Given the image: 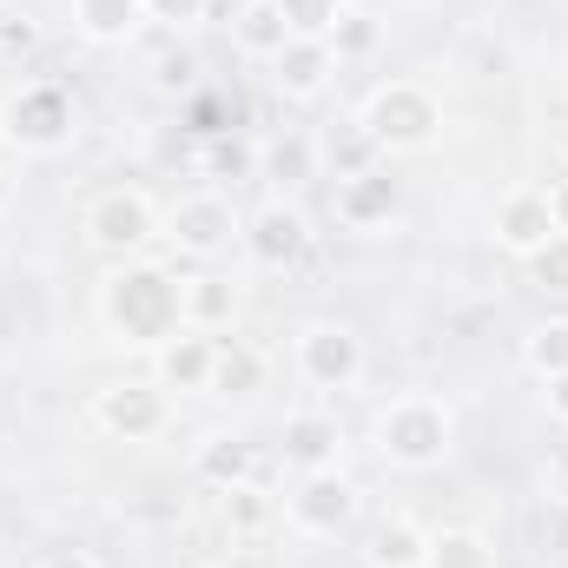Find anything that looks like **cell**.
I'll return each instance as SVG.
<instances>
[{"mask_svg":"<svg viewBox=\"0 0 568 568\" xmlns=\"http://www.w3.org/2000/svg\"><path fill=\"white\" fill-rule=\"evenodd\" d=\"M272 377L265 351L245 344V337H219V357H212V397H258Z\"/></svg>","mask_w":568,"mask_h":568,"instance_id":"cell-18","label":"cell"},{"mask_svg":"<svg viewBox=\"0 0 568 568\" xmlns=\"http://www.w3.org/2000/svg\"><path fill=\"white\" fill-rule=\"evenodd\" d=\"M549 239H556L549 192H542V185H516V192H503V205H496V245L516 252V258H529V252H542Z\"/></svg>","mask_w":568,"mask_h":568,"instance_id":"cell-13","label":"cell"},{"mask_svg":"<svg viewBox=\"0 0 568 568\" xmlns=\"http://www.w3.org/2000/svg\"><path fill=\"white\" fill-rule=\"evenodd\" d=\"M0 7H13V0H0Z\"/></svg>","mask_w":568,"mask_h":568,"instance_id":"cell-38","label":"cell"},{"mask_svg":"<svg viewBox=\"0 0 568 568\" xmlns=\"http://www.w3.org/2000/svg\"><path fill=\"white\" fill-rule=\"evenodd\" d=\"M523 364L549 384V377H562L568 371V317H549V324H536L529 337H523Z\"/></svg>","mask_w":568,"mask_h":568,"instance_id":"cell-24","label":"cell"},{"mask_svg":"<svg viewBox=\"0 0 568 568\" xmlns=\"http://www.w3.org/2000/svg\"><path fill=\"white\" fill-rule=\"evenodd\" d=\"M212 357H219V337H205V331H179V337H165L159 351H152V364H159V384L165 390H205L212 397Z\"/></svg>","mask_w":568,"mask_h":568,"instance_id":"cell-14","label":"cell"},{"mask_svg":"<svg viewBox=\"0 0 568 568\" xmlns=\"http://www.w3.org/2000/svg\"><path fill=\"white\" fill-rule=\"evenodd\" d=\"M291 357H297V377H304L311 390H351V384L364 377V337H357L351 324H337V317L297 324Z\"/></svg>","mask_w":568,"mask_h":568,"instance_id":"cell-5","label":"cell"},{"mask_svg":"<svg viewBox=\"0 0 568 568\" xmlns=\"http://www.w3.org/2000/svg\"><path fill=\"white\" fill-rule=\"evenodd\" d=\"M337 449H344V424L331 410H291L278 429V463L291 476H311V469H337Z\"/></svg>","mask_w":568,"mask_h":568,"instance_id":"cell-12","label":"cell"},{"mask_svg":"<svg viewBox=\"0 0 568 568\" xmlns=\"http://www.w3.org/2000/svg\"><path fill=\"white\" fill-rule=\"evenodd\" d=\"M165 232V219L152 212V199L133 192V185H113V192H100L93 205H87V239L106 252V258H140L145 245Z\"/></svg>","mask_w":568,"mask_h":568,"instance_id":"cell-6","label":"cell"},{"mask_svg":"<svg viewBox=\"0 0 568 568\" xmlns=\"http://www.w3.org/2000/svg\"><path fill=\"white\" fill-rule=\"evenodd\" d=\"M0 140L13 152H60L73 140V93L60 80H27L0 100Z\"/></svg>","mask_w":568,"mask_h":568,"instance_id":"cell-4","label":"cell"},{"mask_svg":"<svg viewBox=\"0 0 568 568\" xmlns=\"http://www.w3.org/2000/svg\"><path fill=\"white\" fill-rule=\"evenodd\" d=\"M225 496V529L232 536H258L272 523V496H258V483H239V489H219Z\"/></svg>","mask_w":568,"mask_h":568,"instance_id":"cell-27","label":"cell"},{"mask_svg":"<svg viewBox=\"0 0 568 568\" xmlns=\"http://www.w3.org/2000/svg\"><path fill=\"white\" fill-rule=\"evenodd\" d=\"M33 568H100V556H87V549H53V556H40Z\"/></svg>","mask_w":568,"mask_h":568,"instance_id":"cell-31","label":"cell"},{"mask_svg":"<svg viewBox=\"0 0 568 568\" xmlns=\"http://www.w3.org/2000/svg\"><path fill=\"white\" fill-rule=\"evenodd\" d=\"M219 172H245V152L239 145H219Z\"/></svg>","mask_w":568,"mask_h":568,"instance_id":"cell-35","label":"cell"},{"mask_svg":"<svg viewBox=\"0 0 568 568\" xmlns=\"http://www.w3.org/2000/svg\"><path fill=\"white\" fill-rule=\"evenodd\" d=\"M357 126L377 140L384 159H390V152H424V145L443 133V100L429 93L424 80H384V87L364 100Z\"/></svg>","mask_w":568,"mask_h":568,"instance_id":"cell-3","label":"cell"},{"mask_svg":"<svg viewBox=\"0 0 568 568\" xmlns=\"http://www.w3.org/2000/svg\"><path fill=\"white\" fill-rule=\"evenodd\" d=\"M377 40H384L377 13H364V7H344L324 47H331V53H337V67H344V60H371V53H377Z\"/></svg>","mask_w":568,"mask_h":568,"instance_id":"cell-23","label":"cell"},{"mask_svg":"<svg viewBox=\"0 0 568 568\" xmlns=\"http://www.w3.org/2000/svg\"><path fill=\"white\" fill-rule=\"evenodd\" d=\"M192 476L205 489H239V483L258 476V443H245V436H205L192 449Z\"/></svg>","mask_w":568,"mask_h":568,"instance_id":"cell-16","label":"cell"},{"mask_svg":"<svg viewBox=\"0 0 568 568\" xmlns=\"http://www.w3.org/2000/svg\"><path fill=\"white\" fill-rule=\"evenodd\" d=\"M549 417L568 424V371H562V377H549Z\"/></svg>","mask_w":568,"mask_h":568,"instance_id":"cell-34","label":"cell"},{"mask_svg":"<svg viewBox=\"0 0 568 568\" xmlns=\"http://www.w3.org/2000/svg\"><path fill=\"white\" fill-rule=\"evenodd\" d=\"M529 265V284L542 291V297H568V232H556L542 252H529L523 258Z\"/></svg>","mask_w":568,"mask_h":568,"instance_id":"cell-28","label":"cell"},{"mask_svg":"<svg viewBox=\"0 0 568 568\" xmlns=\"http://www.w3.org/2000/svg\"><path fill=\"white\" fill-rule=\"evenodd\" d=\"M424 568H496V549H489V542H483L476 529L449 523V529H429Z\"/></svg>","mask_w":568,"mask_h":568,"instance_id":"cell-22","label":"cell"},{"mask_svg":"<svg viewBox=\"0 0 568 568\" xmlns=\"http://www.w3.org/2000/svg\"><path fill=\"white\" fill-rule=\"evenodd\" d=\"M73 27L93 47H126L145 27V0H73Z\"/></svg>","mask_w":568,"mask_h":568,"instance_id":"cell-19","label":"cell"},{"mask_svg":"<svg viewBox=\"0 0 568 568\" xmlns=\"http://www.w3.org/2000/svg\"><path fill=\"white\" fill-rule=\"evenodd\" d=\"M179 297H185V331L225 337V331L239 324V284L219 278V272H192V278H179Z\"/></svg>","mask_w":568,"mask_h":568,"instance_id":"cell-15","label":"cell"},{"mask_svg":"<svg viewBox=\"0 0 568 568\" xmlns=\"http://www.w3.org/2000/svg\"><path fill=\"white\" fill-rule=\"evenodd\" d=\"M165 417H172V397L159 377H126V384H106L93 397V424L120 443H152L165 429Z\"/></svg>","mask_w":568,"mask_h":568,"instance_id":"cell-9","label":"cell"},{"mask_svg":"<svg viewBox=\"0 0 568 568\" xmlns=\"http://www.w3.org/2000/svg\"><path fill=\"white\" fill-rule=\"evenodd\" d=\"M232 47H239L245 60H278L284 47H291V27H284L278 0H245V7L232 13Z\"/></svg>","mask_w":568,"mask_h":568,"instance_id":"cell-20","label":"cell"},{"mask_svg":"<svg viewBox=\"0 0 568 568\" xmlns=\"http://www.w3.org/2000/svg\"><path fill=\"white\" fill-rule=\"evenodd\" d=\"M429 529L417 516H390L371 529V549H364V568H424Z\"/></svg>","mask_w":568,"mask_h":568,"instance_id":"cell-21","label":"cell"},{"mask_svg":"<svg viewBox=\"0 0 568 568\" xmlns=\"http://www.w3.org/2000/svg\"><path fill=\"white\" fill-rule=\"evenodd\" d=\"M331 205H337V225H351V232H384V225L404 212V185H397L390 165H371V172L337 179Z\"/></svg>","mask_w":568,"mask_h":568,"instance_id":"cell-11","label":"cell"},{"mask_svg":"<svg viewBox=\"0 0 568 568\" xmlns=\"http://www.w3.org/2000/svg\"><path fill=\"white\" fill-rule=\"evenodd\" d=\"M549 212H556V232H568V179H549Z\"/></svg>","mask_w":568,"mask_h":568,"instance_id":"cell-33","label":"cell"},{"mask_svg":"<svg viewBox=\"0 0 568 568\" xmlns=\"http://www.w3.org/2000/svg\"><path fill=\"white\" fill-rule=\"evenodd\" d=\"M100 324L120 337V344H140V351H159L165 337L185 331V297H179V278L152 258H126L100 278Z\"/></svg>","mask_w":568,"mask_h":568,"instance_id":"cell-1","label":"cell"},{"mask_svg":"<svg viewBox=\"0 0 568 568\" xmlns=\"http://www.w3.org/2000/svg\"><path fill=\"white\" fill-rule=\"evenodd\" d=\"M239 232H245V219L232 212L225 192H192V199H179V205L165 212V239H172V252L192 258V265H212L219 252H232Z\"/></svg>","mask_w":568,"mask_h":568,"instance_id":"cell-7","label":"cell"},{"mask_svg":"<svg viewBox=\"0 0 568 568\" xmlns=\"http://www.w3.org/2000/svg\"><path fill=\"white\" fill-rule=\"evenodd\" d=\"M357 509H364V489H357L344 469H311V476H297L291 496H284V516H291V529H304V536H344V529L357 523Z\"/></svg>","mask_w":568,"mask_h":568,"instance_id":"cell-8","label":"cell"},{"mask_svg":"<svg viewBox=\"0 0 568 568\" xmlns=\"http://www.w3.org/2000/svg\"><path fill=\"white\" fill-rule=\"evenodd\" d=\"M272 67H278V93L284 100H317V93L331 87V73H337V53H331L324 40H291Z\"/></svg>","mask_w":568,"mask_h":568,"instance_id":"cell-17","label":"cell"},{"mask_svg":"<svg viewBox=\"0 0 568 568\" xmlns=\"http://www.w3.org/2000/svg\"><path fill=\"white\" fill-rule=\"evenodd\" d=\"M556 159L568 165V120H562V133H556Z\"/></svg>","mask_w":568,"mask_h":568,"instance_id":"cell-37","label":"cell"},{"mask_svg":"<svg viewBox=\"0 0 568 568\" xmlns=\"http://www.w3.org/2000/svg\"><path fill=\"white\" fill-rule=\"evenodd\" d=\"M331 159H337V179H351V172H371V165H384V152H377V140H371L364 126H351V133H344V145H331Z\"/></svg>","mask_w":568,"mask_h":568,"instance_id":"cell-29","label":"cell"},{"mask_svg":"<svg viewBox=\"0 0 568 568\" xmlns=\"http://www.w3.org/2000/svg\"><path fill=\"white\" fill-rule=\"evenodd\" d=\"M344 7H351V0H278L291 40H331V27H337Z\"/></svg>","mask_w":568,"mask_h":568,"instance_id":"cell-25","label":"cell"},{"mask_svg":"<svg viewBox=\"0 0 568 568\" xmlns=\"http://www.w3.org/2000/svg\"><path fill=\"white\" fill-rule=\"evenodd\" d=\"M13 205V179H7V165H0V212Z\"/></svg>","mask_w":568,"mask_h":568,"instance_id":"cell-36","label":"cell"},{"mask_svg":"<svg viewBox=\"0 0 568 568\" xmlns=\"http://www.w3.org/2000/svg\"><path fill=\"white\" fill-rule=\"evenodd\" d=\"M185 80H192V60L185 53H165L159 60V87H185Z\"/></svg>","mask_w":568,"mask_h":568,"instance_id":"cell-32","label":"cell"},{"mask_svg":"<svg viewBox=\"0 0 568 568\" xmlns=\"http://www.w3.org/2000/svg\"><path fill=\"white\" fill-rule=\"evenodd\" d=\"M205 7H212V0H145V20H159V27H192V20H205Z\"/></svg>","mask_w":568,"mask_h":568,"instance_id":"cell-30","label":"cell"},{"mask_svg":"<svg viewBox=\"0 0 568 568\" xmlns=\"http://www.w3.org/2000/svg\"><path fill=\"white\" fill-rule=\"evenodd\" d=\"M245 252H252V265H265V272H297L304 258H311V219L291 205V199H265L252 219H245Z\"/></svg>","mask_w":568,"mask_h":568,"instance_id":"cell-10","label":"cell"},{"mask_svg":"<svg viewBox=\"0 0 568 568\" xmlns=\"http://www.w3.org/2000/svg\"><path fill=\"white\" fill-rule=\"evenodd\" d=\"M265 179H278L284 192H297L304 179H317V152H311V140H278L272 152H265Z\"/></svg>","mask_w":568,"mask_h":568,"instance_id":"cell-26","label":"cell"},{"mask_svg":"<svg viewBox=\"0 0 568 568\" xmlns=\"http://www.w3.org/2000/svg\"><path fill=\"white\" fill-rule=\"evenodd\" d=\"M371 443L390 469H436L456 443V410L429 390H397L377 417H371Z\"/></svg>","mask_w":568,"mask_h":568,"instance_id":"cell-2","label":"cell"}]
</instances>
